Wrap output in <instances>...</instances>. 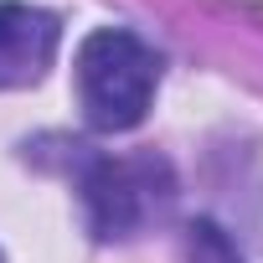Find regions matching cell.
<instances>
[{
  "label": "cell",
  "mask_w": 263,
  "mask_h": 263,
  "mask_svg": "<svg viewBox=\"0 0 263 263\" xmlns=\"http://www.w3.org/2000/svg\"><path fill=\"white\" fill-rule=\"evenodd\" d=\"M160 88V52L124 31V26H98L78 47V108L88 129L98 135H124L145 124L150 103Z\"/></svg>",
  "instance_id": "1"
},
{
  "label": "cell",
  "mask_w": 263,
  "mask_h": 263,
  "mask_svg": "<svg viewBox=\"0 0 263 263\" xmlns=\"http://www.w3.org/2000/svg\"><path fill=\"white\" fill-rule=\"evenodd\" d=\"M83 212L98 242H129L150 222H160L176 201V171L155 155H98L83 165Z\"/></svg>",
  "instance_id": "2"
},
{
  "label": "cell",
  "mask_w": 263,
  "mask_h": 263,
  "mask_svg": "<svg viewBox=\"0 0 263 263\" xmlns=\"http://www.w3.org/2000/svg\"><path fill=\"white\" fill-rule=\"evenodd\" d=\"M62 47V21L26 0H0V93L47 78Z\"/></svg>",
  "instance_id": "3"
},
{
  "label": "cell",
  "mask_w": 263,
  "mask_h": 263,
  "mask_svg": "<svg viewBox=\"0 0 263 263\" xmlns=\"http://www.w3.org/2000/svg\"><path fill=\"white\" fill-rule=\"evenodd\" d=\"M186 253H191V263H242L237 248H232L212 222H191V227H186Z\"/></svg>",
  "instance_id": "4"
}]
</instances>
